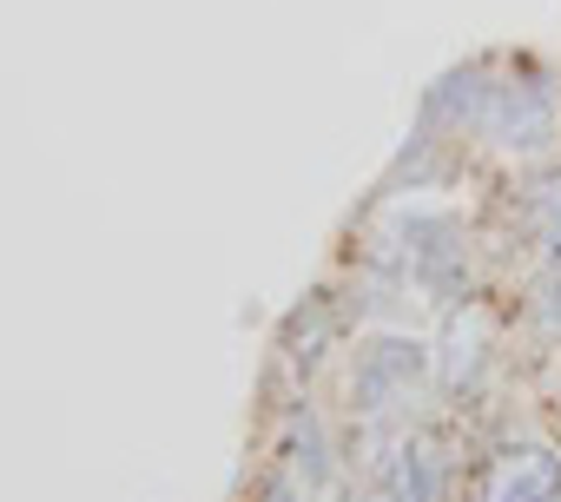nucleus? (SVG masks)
<instances>
[{"label":"nucleus","instance_id":"obj_1","mask_svg":"<svg viewBox=\"0 0 561 502\" xmlns=\"http://www.w3.org/2000/svg\"><path fill=\"white\" fill-rule=\"evenodd\" d=\"M554 495H561V456L554 449L502 456L489 476V502H554Z\"/></svg>","mask_w":561,"mask_h":502}]
</instances>
